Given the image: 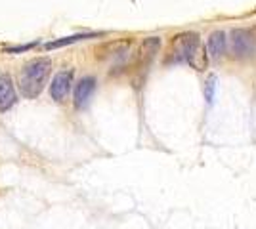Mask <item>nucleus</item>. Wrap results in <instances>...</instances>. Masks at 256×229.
<instances>
[{
    "mask_svg": "<svg viewBox=\"0 0 256 229\" xmlns=\"http://www.w3.org/2000/svg\"><path fill=\"white\" fill-rule=\"evenodd\" d=\"M168 63H188L195 69H203L206 57L201 48V36L199 33H180L172 38L170 52H168Z\"/></svg>",
    "mask_w": 256,
    "mask_h": 229,
    "instance_id": "f257e3e1",
    "label": "nucleus"
},
{
    "mask_svg": "<svg viewBox=\"0 0 256 229\" xmlns=\"http://www.w3.org/2000/svg\"><path fill=\"white\" fill-rule=\"evenodd\" d=\"M50 69H52V61L48 57L32 59L23 67L22 75H20V90L25 98L34 99L40 96L44 84L48 80V75H50Z\"/></svg>",
    "mask_w": 256,
    "mask_h": 229,
    "instance_id": "f03ea898",
    "label": "nucleus"
},
{
    "mask_svg": "<svg viewBox=\"0 0 256 229\" xmlns=\"http://www.w3.org/2000/svg\"><path fill=\"white\" fill-rule=\"evenodd\" d=\"M230 40H232V50L237 57H248L254 52V36L248 29H234Z\"/></svg>",
    "mask_w": 256,
    "mask_h": 229,
    "instance_id": "7ed1b4c3",
    "label": "nucleus"
},
{
    "mask_svg": "<svg viewBox=\"0 0 256 229\" xmlns=\"http://www.w3.org/2000/svg\"><path fill=\"white\" fill-rule=\"evenodd\" d=\"M73 84V71H62L52 78L50 84V96L54 101H64Z\"/></svg>",
    "mask_w": 256,
    "mask_h": 229,
    "instance_id": "20e7f679",
    "label": "nucleus"
},
{
    "mask_svg": "<svg viewBox=\"0 0 256 229\" xmlns=\"http://www.w3.org/2000/svg\"><path fill=\"white\" fill-rule=\"evenodd\" d=\"M96 78L94 76H84L78 80V84L75 88V107L82 109L88 105V101L92 99L94 92H96Z\"/></svg>",
    "mask_w": 256,
    "mask_h": 229,
    "instance_id": "39448f33",
    "label": "nucleus"
},
{
    "mask_svg": "<svg viewBox=\"0 0 256 229\" xmlns=\"http://www.w3.org/2000/svg\"><path fill=\"white\" fill-rule=\"evenodd\" d=\"M16 101H18V96H16V88L10 75H0V111L6 113L14 107Z\"/></svg>",
    "mask_w": 256,
    "mask_h": 229,
    "instance_id": "423d86ee",
    "label": "nucleus"
},
{
    "mask_svg": "<svg viewBox=\"0 0 256 229\" xmlns=\"http://www.w3.org/2000/svg\"><path fill=\"white\" fill-rule=\"evenodd\" d=\"M226 48H228V34L224 31H214L208 36V42H206V52L208 57L212 61H218L222 55L226 54Z\"/></svg>",
    "mask_w": 256,
    "mask_h": 229,
    "instance_id": "0eeeda50",
    "label": "nucleus"
},
{
    "mask_svg": "<svg viewBox=\"0 0 256 229\" xmlns=\"http://www.w3.org/2000/svg\"><path fill=\"white\" fill-rule=\"evenodd\" d=\"M104 33H78L73 34V36H64L60 40H52V42H46L44 48L46 50H56V48H64V46H69L73 42H80V40H88V38H96V36H102Z\"/></svg>",
    "mask_w": 256,
    "mask_h": 229,
    "instance_id": "6e6552de",
    "label": "nucleus"
},
{
    "mask_svg": "<svg viewBox=\"0 0 256 229\" xmlns=\"http://www.w3.org/2000/svg\"><path fill=\"white\" fill-rule=\"evenodd\" d=\"M214 90H216V78L210 76V80H206V88H204V98H206V103H212L214 101Z\"/></svg>",
    "mask_w": 256,
    "mask_h": 229,
    "instance_id": "1a4fd4ad",
    "label": "nucleus"
},
{
    "mask_svg": "<svg viewBox=\"0 0 256 229\" xmlns=\"http://www.w3.org/2000/svg\"><path fill=\"white\" fill-rule=\"evenodd\" d=\"M34 46H36V42L25 44V46H14V48H4V52H6V54H20V52H25V50H31Z\"/></svg>",
    "mask_w": 256,
    "mask_h": 229,
    "instance_id": "9d476101",
    "label": "nucleus"
}]
</instances>
